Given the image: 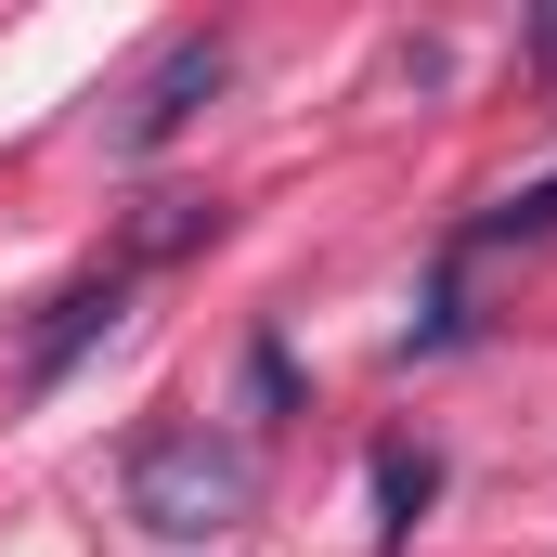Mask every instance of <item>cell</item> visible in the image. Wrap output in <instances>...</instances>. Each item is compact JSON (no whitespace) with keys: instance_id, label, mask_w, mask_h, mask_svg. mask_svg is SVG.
<instances>
[{"instance_id":"1","label":"cell","mask_w":557,"mask_h":557,"mask_svg":"<svg viewBox=\"0 0 557 557\" xmlns=\"http://www.w3.org/2000/svg\"><path fill=\"white\" fill-rule=\"evenodd\" d=\"M247 506H260V454L221 441V428H156L131 454V519L156 545H208V532H234Z\"/></svg>"},{"instance_id":"2","label":"cell","mask_w":557,"mask_h":557,"mask_svg":"<svg viewBox=\"0 0 557 557\" xmlns=\"http://www.w3.org/2000/svg\"><path fill=\"white\" fill-rule=\"evenodd\" d=\"M221 78H234V52H221V39H169V52H156V78L131 91V117H117V143H131V156H156V143L182 131Z\"/></svg>"},{"instance_id":"3","label":"cell","mask_w":557,"mask_h":557,"mask_svg":"<svg viewBox=\"0 0 557 557\" xmlns=\"http://www.w3.org/2000/svg\"><path fill=\"white\" fill-rule=\"evenodd\" d=\"M104 324H117V273L65 285V298H52V324H39V350H26V389H65V363H78Z\"/></svg>"},{"instance_id":"4","label":"cell","mask_w":557,"mask_h":557,"mask_svg":"<svg viewBox=\"0 0 557 557\" xmlns=\"http://www.w3.org/2000/svg\"><path fill=\"white\" fill-rule=\"evenodd\" d=\"M428 493H441V454H428V441H389V454H376V506H389L376 532H416Z\"/></svg>"},{"instance_id":"5","label":"cell","mask_w":557,"mask_h":557,"mask_svg":"<svg viewBox=\"0 0 557 557\" xmlns=\"http://www.w3.org/2000/svg\"><path fill=\"white\" fill-rule=\"evenodd\" d=\"M545 234H557V169H545V182H519L506 208L467 221V247H545Z\"/></svg>"},{"instance_id":"6","label":"cell","mask_w":557,"mask_h":557,"mask_svg":"<svg viewBox=\"0 0 557 557\" xmlns=\"http://www.w3.org/2000/svg\"><path fill=\"white\" fill-rule=\"evenodd\" d=\"M247 403H260V416H285V350H273V337L247 350Z\"/></svg>"},{"instance_id":"7","label":"cell","mask_w":557,"mask_h":557,"mask_svg":"<svg viewBox=\"0 0 557 557\" xmlns=\"http://www.w3.org/2000/svg\"><path fill=\"white\" fill-rule=\"evenodd\" d=\"M532 65H545V78H557V13H545V26H532Z\"/></svg>"}]
</instances>
